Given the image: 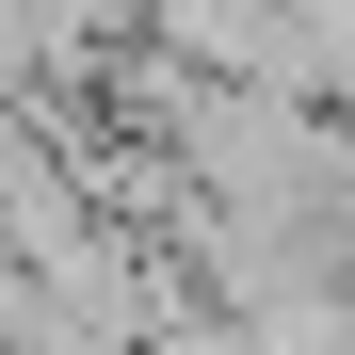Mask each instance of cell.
Instances as JSON below:
<instances>
[{"mask_svg": "<svg viewBox=\"0 0 355 355\" xmlns=\"http://www.w3.org/2000/svg\"><path fill=\"white\" fill-rule=\"evenodd\" d=\"M130 33L178 81H275L291 97V0H130Z\"/></svg>", "mask_w": 355, "mask_h": 355, "instance_id": "6da1fadb", "label": "cell"}]
</instances>
